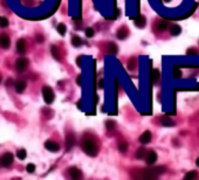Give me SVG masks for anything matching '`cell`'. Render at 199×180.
Instances as JSON below:
<instances>
[{
  "label": "cell",
  "instance_id": "1",
  "mask_svg": "<svg viewBox=\"0 0 199 180\" xmlns=\"http://www.w3.org/2000/svg\"><path fill=\"white\" fill-rule=\"evenodd\" d=\"M164 171H165V167L158 166V167H155V168H151V170H141L139 174L138 175L135 174L134 177L135 178H143V179H155L159 174L164 173Z\"/></svg>",
  "mask_w": 199,
  "mask_h": 180
},
{
  "label": "cell",
  "instance_id": "2",
  "mask_svg": "<svg viewBox=\"0 0 199 180\" xmlns=\"http://www.w3.org/2000/svg\"><path fill=\"white\" fill-rule=\"evenodd\" d=\"M82 150L90 157H95L97 154V145L93 137H86L82 141Z\"/></svg>",
  "mask_w": 199,
  "mask_h": 180
},
{
  "label": "cell",
  "instance_id": "3",
  "mask_svg": "<svg viewBox=\"0 0 199 180\" xmlns=\"http://www.w3.org/2000/svg\"><path fill=\"white\" fill-rule=\"evenodd\" d=\"M42 97H44V100H45V102L47 104L53 103V101L55 98V95H54V91L52 90V88H49V87H44L42 88Z\"/></svg>",
  "mask_w": 199,
  "mask_h": 180
},
{
  "label": "cell",
  "instance_id": "4",
  "mask_svg": "<svg viewBox=\"0 0 199 180\" xmlns=\"http://www.w3.org/2000/svg\"><path fill=\"white\" fill-rule=\"evenodd\" d=\"M28 64H29V62H28L27 59H19L17 61V63H15V68H17L18 71L22 73L28 68Z\"/></svg>",
  "mask_w": 199,
  "mask_h": 180
},
{
  "label": "cell",
  "instance_id": "5",
  "mask_svg": "<svg viewBox=\"0 0 199 180\" xmlns=\"http://www.w3.org/2000/svg\"><path fill=\"white\" fill-rule=\"evenodd\" d=\"M0 161H1V165L5 166V167L11 166L12 163H13V154L12 153H5L1 157V159H0Z\"/></svg>",
  "mask_w": 199,
  "mask_h": 180
},
{
  "label": "cell",
  "instance_id": "6",
  "mask_svg": "<svg viewBox=\"0 0 199 180\" xmlns=\"http://www.w3.org/2000/svg\"><path fill=\"white\" fill-rule=\"evenodd\" d=\"M45 147H46L48 151H51V152H58V151L60 150V145H59L58 143L53 142V141H47V142L45 143Z\"/></svg>",
  "mask_w": 199,
  "mask_h": 180
},
{
  "label": "cell",
  "instance_id": "7",
  "mask_svg": "<svg viewBox=\"0 0 199 180\" xmlns=\"http://www.w3.org/2000/svg\"><path fill=\"white\" fill-rule=\"evenodd\" d=\"M145 161L148 165H153L157 161V153L155 151H149L145 156Z\"/></svg>",
  "mask_w": 199,
  "mask_h": 180
},
{
  "label": "cell",
  "instance_id": "8",
  "mask_svg": "<svg viewBox=\"0 0 199 180\" xmlns=\"http://www.w3.org/2000/svg\"><path fill=\"white\" fill-rule=\"evenodd\" d=\"M69 174H70L71 179H74V180H78V179L82 178V173L77 167H70L69 168Z\"/></svg>",
  "mask_w": 199,
  "mask_h": 180
},
{
  "label": "cell",
  "instance_id": "9",
  "mask_svg": "<svg viewBox=\"0 0 199 180\" xmlns=\"http://www.w3.org/2000/svg\"><path fill=\"white\" fill-rule=\"evenodd\" d=\"M11 44V40H10V36L6 35V34H1L0 35V46H1L3 48H8Z\"/></svg>",
  "mask_w": 199,
  "mask_h": 180
},
{
  "label": "cell",
  "instance_id": "10",
  "mask_svg": "<svg viewBox=\"0 0 199 180\" xmlns=\"http://www.w3.org/2000/svg\"><path fill=\"white\" fill-rule=\"evenodd\" d=\"M151 138H152L151 132L150 131H145L144 133H142V136L139 137V142L145 145V144H149L151 142Z\"/></svg>",
  "mask_w": 199,
  "mask_h": 180
},
{
  "label": "cell",
  "instance_id": "11",
  "mask_svg": "<svg viewBox=\"0 0 199 180\" xmlns=\"http://www.w3.org/2000/svg\"><path fill=\"white\" fill-rule=\"evenodd\" d=\"M14 88H15V91H17V93L21 94V93L25 91V89H26V82H24V81H18V82H15Z\"/></svg>",
  "mask_w": 199,
  "mask_h": 180
},
{
  "label": "cell",
  "instance_id": "12",
  "mask_svg": "<svg viewBox=\"0 0 199 180\" xmlns=\"http://www.w3.org/2000/svg\"><path fill=\"white\" fill-rule=\"evenodd\" d=\"M74 144H75V137H74L73 133H69L68 136H67V138H66V146H67V150L71 149Z\"/></svg>",
  "mask_w": 199,
  "mask_h": 180
},
{
  "label": "cell",
  "instance_id": "13",
  "mask_svg": "<svg viewBox=\"0 0 199 180\" xmlns=\"http://www.w3.org/2000/svg\"><path fill=\"white\" fill-rule=\"evenodd\" d=\"M17 49H18V53H20V54H22V53L26 52V42H25L24 39H21V40L18 41V43H17Z\"/></svg>",
  "mask_w": 199,
  "mask_h": 180
},
{
  "label": "cell",
  "instance_id": "14",
  "mask_svg": "<svg viewBox=\"0 0 199 180\" xmlns=\"http://www.w3.org/2000/svg\"><path fill=\"white\" fill-rule=\"evenodd\" d=\"M135 25L138 27V28H143L145 26V18L143 15H138L136 19H135Z\"/></svg>",
  "mask_w": 199,
  "mask_h": 180
},
{
  "label": "cell",
  "instance_id": "15",
  "mask_svg": "<svg viewBox=\"0 0 199 180\" xmlns=\"http://www.w3.org/2000/svg\"><path fill=\"white\" fill-rule=\"evenodd\" d=\"M180 32H182V28H180V26H179V25H172V26L170 27V33H171L173 36L179 35V34H180Z\"/></svg>",
  "mask_w": 199,
  "mask_h": 180
},
{
  "label": "cell",
  "instance_id": "16",
  "mask_svg": "<svg viewBox=\"0 0 199 180\" xmlns=\"http://www.w3.org/2000/svg\"><path fill=\"white\" fill-rule=\"evenodd\" d=\"M157 30L158 32H164V30H166L168 29V27H169V24L166 22V21H159L158 24H157Z\"/></svg>",
  "mask_w": 199,
  "mask_h": 180
},
{
  "label": "cell",
  "instance_id": "17",
  "mask_svg": "<svg viewBox=\"0 0 199 180\" xmlns=\"http://www.w3.org/2000/svg\"><path fill=\"white\" fill-rule=\"evenodd\" d=\"M161 123H162L164 126H173V125H175L173 120H171L170 117H166V116H164V117L161 118Z\"/></svg>",
  "mask_w": 199,
  "mask_h": 180
},
{
  "label": "cell",
  "instance_id": "18",
  "mask_svg": "<svg viewBox=\"0 0 199 180\" xmlns=\"http://www.w3.org/2000/svg\"><path fill=\"white\" fill-rule=\"evenodd\" d=\"M159 76H161V74H159V70L158 69H152L151 70V81L152 82H157Z\"/></svg>",
  "mask_w": 199,
  "mask_h": 180
},
{
  "label": "cell",
  "instance_id": "19",
  "mask_svg": "<svg viewBox=\"0 0 199 180\" xmlns=\"http://www.w3.org/2000/svg\"><path fill=\"white\" fill-rule=\"evenodd\" d=\"M197 177H198V173H197L196 171H190V172H187V173L185 174L184 179H185V180H193V179L197 178Z\"/></svg>",
  "mask_w": 199,
  "mask_h": 180
},
{
  "label": "cell",
  "instance_id": "20",
  "mask_svg": "<svg viewBox=\"0 0 199 180\" xmlns=\"http://www.w3.org/2000/svg\"><path fill=\"white\" fill-rule=\"evenodd\" d=\"M108 53H110V54H116L117 53V46L114 42L108 43Z\"/></svg>",
  "mask_w": 199,
  "mask_h": 180
},
{
  "label": "cell",
  "instance_id": "21",
  "mask_svg": "<svg viewBox=\"0 0 199 180\" xmlns=\"http://www.w3.org/2000/svg\"><path fill=\"white\" fill-rule=\"evenodd\" d=\"M71 44L74 47H80L82 44V40L80 39L78 36H73V39H71Z\"/></svg>",
  "mask_w": 199,
  "mask_h": 180
},
{
  "label": "cell",
  "instance_id": "22",
  "mask_svg": "<svg viewBox=\"0 0 199 180\" xmlns=\"http://www.w3.org/2000/svg\"><path fill=\"white\" fill-rule=\"evenodd\" d=\"M128 36V30L126 28H121L117 32V37L118 39H126Z\"/></svg>",
  "mask_w": 199,
  "mask_h": 180
},
{
  "label": "cell",
  "instance_id": "23",
  "mask_svg": "<svg viewBox=\"0 0 199 180\" xmlns=\"http://www.w3.org/2000/svg\"><path fill=\"white\" fill-rule=\"evenodd\" d=\"M66 30H67V27H66L64 24H59V25H58V32H59L60 35L63 36V35L66 34Z\"/></svg>",
  "mask_w": 199,
  "mask_h": 180
},
{
  "label": "cell",
  "instance_id": "24",
  "mask_svg": "<svg viewBox=\"0 0 199 180\" xmlns=\"http://www.w3.org/2000/svg\"><path fill=\"white\" fill-rule=\"evenodd\" d=\"M51 52H52V55H53V57L55 60H60V54H59V51H58V48L55 46H52Z\"/></svg>",
  "mask_w": 199,
  "mask_h": 180
},
{
  "label": "cell",
  "instance_id": "25",
  "mask_svg": "<svg viewBox=\"0 0 199 180\" xmlns=\"http://www.w3.org/2000/svg\"><path fill=\"white\" fill-rule=\"evenodd\" d=\"M17 157L20 159V160H24L26 157H27V153H26V150H24V149H21V150H19L18 152H17Z\"/></svg>",
  "mask_w": 199,
  "mask_h": 180
},
{
  "label": "cell",
  "instance_id": "26",
  "mask_svg": "<svg viewBox=\"0 0 199 180\" xmlns=\"http://www.w3.org/2000/svg\"><path fill=\"white\" fill-rule=\"evenodd\" d=\"M118 150H119V152H127V150H128V144L126 143V142H122V143H119V145H118Z\"/></svg>",
  "mask_w": 199,
  "mask_h": 180
},
{
  "label": "cell",
  "instance_id": "27",
  "mask_svg": "<svg viewBox=\"0 0 199 180\" xmlns=\"http://www.w3.org/2000/svg\"><path fill=\"white\" fill-rule=\"evenodd\" d=\"M94 34H95V30H94L92 27L86 28V36H87V37H93Z\"/></svg>",
  "mask_w": 199,
  "mask_h": 180
},
{
  "label": "cell",
  "instance_id": "28",
  "mask_svg": "<svg viewBox=\"0 0 199 180\" xmlns=\"http://www.w3.org/2000/svg\"><path fill=\"white\" fill-rule=\"evenodd\" d=\"M146 154H145V149H139L138 151H137V153H136V157L138 158V159H142V158H144Z\"/></svg>",
  "mask_w": 199,
  "mask_h": 180
},
{
  "label": "cell",
  "instance_id": "29",
  "mask_svg": "<svg viewBox=\"0 0 199 180\" xmlns=\"http://www.w3.org/2000/svg\"><path fill=\"white\" fill-rule=\"evenodd\" d=\"M8 25H10V22H8V20L6 18L0 19V27H1V28H6Z\"/></svg>",
  "mask_w": 199,
  "mask_h": 180
},
{
  "label": "cell",
  "instance_id": "30",
  "mask_svg": "<svg viewBox=\"0 0 199 180\" xmlns=\"http://www.w3.org/2000/svg\"><path fill=\"white\" fill-rule=\"evenodd\" d=\"M173 77H175V78H180V77H182V71H180L177 67H176L175 70H173Z\"/></svg>",
  "mask_w": 199,
  "mask_h": 180
},
{
  "label": "cell",
  "instance_id": "31",
  "mask_svg": "<svg viewBox=\"0 0 199 180\" xmlns=\"http://www.w3.org/2000/svg\"><path fill=\"white\" fill-rule=\"evenodd\" d=\"M26 171H27L28 173H33V172L35 171V165H34V164H28V165L26 166Z\"/></svg>",
  "mask_w": 199,
  "mask_h": 180
},
{
  "label": "cell",
  "instance_id": "32",
  "mask_svg": "<svg viewBox=\"0 0 199 180\" xmlns=\"http://www.w3.org/2000/svg\"><path fill=\"white\" fill-rule=\"evenodd\" d=\"M128 67H129V69H135V67H136V60L135 59H131L129 61V63H128Z\"/></svg>",
  "mask_w": 199,
  "mask_h": 180
},
{
  "label": "cell",
  "instance_id": "33",
  "mask_svg": "<svg viewBox=\"0 0 199 180\" xmlns=\"http://www.w3.org/2000/svg\"><path fill=\"white\" fill-rule=\"evenodd\" d=\"M105 126H107V129H108V130H111V129H114V127H115V123H114L112 120H107Z\"/></svg>",
  "mask_w": 199,
  "mask_h": 180
},
{
  "label": "cell",
  "instance_id": "34",
  "mask_svg": "<svg viewBox=\"0 0 199 180\" xmlns=\"http://www.w3.org/2000/svg\"><path fill=\"white\" fill-rule=\"evenodd\" d=\"M186 53H187V55H197L198 54L197 51H193V49H189Z\"/></svg>",
  "mask_w": 199,
  "mask_h": 180
},
{
  "label": "cell",
  "instance_id": "35",
  "mask_svg": "<svg viewBox=\"0 0 199 180\" xmlns=\"http://www.w3.org/2000/svg\"><path fill=\"white\" fill-rule=\"evenodd\" d=\"M98 85H100V88H103V87H104V80H101Z\"/></svg>",
  "mask_w": 199,
  "mask_h": 180
},
{
  "label": "cell",
  "instance_id": "36",
  "mask_svg": "<svg viewBox=\"0 0 199 180\" xmlns=\"http://www.w3.org/2000/svg\"><path fill=\"white\" fill-rule=\"evenodd\" d=\"M42 40H44V37L41 35H37V42H42Z\"/></svg>",
  "mask_w": 199,
  "mask_h": 180
},
{
  "label": "cell",
  "instance_id": "37",
  "mask_svg": "<svg viewBox=\"0 0 199 180\" xmlns=\"http://www.w3.org/2000/svg\"><path fill=\"white\" fill-rule=\"evenodd\" d=\"M77 84H81V76H77Z\"/></svg>",
  "mask_w": 199,
  "mask_h": 180
},
{
  "label": "cell",
  "instance_id": "38",
  "mask_svg": "<svg viewBox=\"0 0 199 180\" xmlns=\"http://www.w3.org/2000/svg\"><path fill=\"white\" fill-rule=\"evenodd\" d=\"M196 164H197V166H198V167H199V157H198V158H197V160H196Z\"/></svg>",
  "mask_w": 199,
  "mask_h": 180
},
{
  "label": "cell",
  "instance_id": "39",
  "mask_svg": "<svg viewBox=\"0 0 199 180\" xmlns=\"http://www.w3.org/2000/svg\"><path fill=\"white\" fill-rule=\"evenodd\" d=\"M164 1H165V3H169V1H171V0H164Z\"/></svg>",
  "mask_w": 199,
  "mask_h": 180
},
{
  "label": "cell",
  "instance_id": "40",
  "mask_svg": "<svg viewBox=\"0 0 199 180\" xmlns=\"http://www.w3.org/2000/svg\"><path fill=\"white\" fill-rule=\"evenodd\" d=\"M0 82H1V77H0Z\"/></svg>",
  "mask_w": 199,
  "mask_h": 180
}]
</instances>
